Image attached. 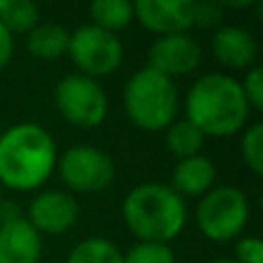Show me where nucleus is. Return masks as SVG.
I'll list each match as a JSON object with an SVG mask.
<instances>
[{
    "mask_svg": "<svg viewBox=\"0 0 263 263\" xmlns=\"http://www.w3.org/2000/svg\"><path fill=\"white\" fill-rule=\"evenodd\" d=\"M58 162L53 136L35 123H18L0 136V185L16 192L37 190Z\"/></svg>",
    "mask_w": 263,
    "mask_h": 263,
    "instance_id": "obj_1",
    "label": "nucleus"
},
{
    "mask_svg": "<svg viewBox=\"0 0 263 263\" xmlns=\"http://www.w3.org/2000/svg\"><path fill=\"white\" fill-rule=\"evenodd\" d=\"M187 120L203 136H233L245 127L250 104L240 83L227 74H205L187 95Z\"/></svg>",
    "mask_w": 263,
    "mask_h": 263,
    "instance_id": "obj_2",
    "label": "nucleus"
},
{
    "mask_svg": "<svg viewBox=\"0 0 263 263\" xmlns=\"http://www.w3.org/2000/svg\"><path fill=\"white\" fill-rule=\"evenodd\" d=\"M123 217L141 242L168 245L185 229L187 205L168 185L143 182L125 196Z\"/></svg>",
    "mask_w": 263,
    "mask_h": 263,
    "instance_id": "obj_3",
    "label": "nucleus"
},
{
    "mask_svg": "<svg viewBox=\"0 0 263 263\" xmlns=\"http://www.w3.org/2000/svg\"><path fill=\"white\" fill-rule=\"evenodd\" d=\"M125 111L136 127L162 132L173 125L178 111V90L168 77L143 67L125 86Z\"/></svg>",
    "mask_w": 263,
    "mask_h": 263,
    "instance_id": "obj_4",
    "label": "nucleus"
},
{
    "mask_svg": "<svg viewBox=\"0 0 263 263\" xmlns=\"http://www.w3.org/2000/svg\"><path fill=\"white\" fill-rule=\"evenodd\" d=\"M250 219V201L238 187H215L196 208V224L213 242L233 240L242 233Z\"/></svg>",
    "mask_w": 263,
    "mask_h": 263,
    "instance_id": "obj_5",
    "label": "nucleus"
},
{
    "mask_svg": "<svg viewBox=\"0 0 263 263\" xmlns=\"http://www.w3.org/2000/svg\"><path fill=\"white\" fill-rule=\"evenodd\" d=\"M67 53L72 63L79 67L83 77L100 79L109 77L111 72L120 67L123 63V44L114 32H106L102 28L92 26H81L69 35Z\"/></svg>",
    "mask_w": 263,
    "mask_h": 263,
    "instance_id": "obj_6",
    "label": "nucleus"
},
{
    "mask_svg": "<svg viewBox=\"0 0 263 263\" xmlns=\"http://www.w3.org/2000/svg\"><path fill=\"white\" fill-rule=\"evenodd\" d=\"M55 106L67 123L77 127H97L104 123L109 100L95 79L69 74L55 86Z\"/></svg>",
    "mask_w": 263,
    "mask_h": 263,
    "instance_id": "obj_7",
    "label": "nucleus"
},
{
    "mask_svg": "<svg viewBox=\"0 0 263 263\" xmlns=\"http://www.w3.org/2000/svg\"><path fill=\"white\" fill-rule=\"evenodd\" d=\"M60 176L74 192H104L114 182L116 166L106 153L95 145H72L60 157Z\"/></svg>",
    "mask_w": 263,
    "mask_h": 263,
    "instance_id": "obj_8",
    "label": "nucleus"
},
{
    "mask_svg": "<svg viewBox=\"0 0 263 263\" xmlns=\"http://www.w3.org/2000/svg\"><path fill=\"white\" fill-rule=\"evenodd\" d=\"M201 46L187 32L166 35L153 42L148 51V67L164 77H187L201 65Z\"/></svg>",
    "mask_w": 263,
    "mask_h": 263,
    "instance_id": "obj_9",
    "label": "nucleus"
},
{
    "mask_svg": "<svg viewBox=\"0 0 263 263\" xmlns=\"http://www.w3.org/2000/svg\"><path fill=\"white\" fill-rule=\"evenodd\" d=\"M134 16L157 35H180L192 28V0H139Z\"/></svg>",
    "mask_w": 263,
    "mask_h": 263,
    "instance_id": "obj_10",
    "label": "nucleus"
},
{
    "mask_svg": "<svg viewBox=\"0 0 263 263\" xmlns=\"http://www.w3.org/2000/svg\"><path fill=\"white\" fill-rule=\"evenodd\" d=\"M79 217V203L65 192H44L28 208V222L37 233H65Z\"/></svg>",
    "mask_w": 263,
    "mask_h": 263,
    "instance_id": "obj_11",
    "label": "nucleus"
},
{
    "mask_svg": "<svg viewBox=\"0 0 263 263\" xmlns=\"http://www.w3.org/2000/svg\"><path fill=\"white\" fill-rule=\"evenodd\" d=\"M42 238L23 217L0 222V263H37Z\"/></svg>",
    "mask_w": 263,
    "mask_h": 263,
    "instance_id": "obj_12",
    "label": "nucleus"
},
{
    "mask_svg": "<svg viewBox=\"0 0 263 263\" xmlns=\"http://www.w3.org/2000/svg\"><path fill=\"white\" fill-rule=\"evenodd\" d=\"M213 55L229 69H245L256 58V40L245 28H219L213 37Z\"/></svg>",
    "mask_w": 263,
    "mask_h": 263,
    "instance_id": "obj_13",
    "label": "nucleus"
},
{
    "mask_svg": "<svg viewBox=\"0 0 263 263\" xmlns=\"http://www.w3.org/2000/svg\"><path fill=\"white\" fill-rule=\"evenodd\" d=\"M215 176H217L215 164L203 155H194L176 164L168 187L178 196H201L213 190Z\"/></svg>",
    "mask_w": 263,
    "mask_h": 263,
    "instance_id": "obj_14",
    "label": "nucleus"
},
{
    "mask_svg": "<svg viewBox=\"0 0 263 263\" xmlns=\"http://www.w3.org/2000/svg\"><path fill=\"white\" fill-rule=\"evenodd\" d=\"M69 32L55 23H42L28 35V51L40 60H55L67 51Z\"/></svg>",
    "mask_w": 263,
    "mask_h": 263,
    "instance_id": "obj_15",
    "label": "nucleus"
},
{
    "mask_svg": "<svg viewBox=\"0 0 263 263\" xmlns=\"http://www.w3.org/2000/svg\"><path fill=\"white\" fill-rule=\"evenodd\" d=\"M88 12H90L92 26L116 35L118 30H123L125 26L132 23L134 5L127 3V0H95Z\"/></svg>",
    "mask_w": 263,
    "mask_h": 263,
    "instance_id": "obj_16",
    "label": "nucleus"
},
{
    "mask_svg": "<svg viewBox=\"0 0 263 263\" xmlns=\"http://www.w3.org/2000/svg\"><path fill=\"white\" fill-rule=\"evenodd\" d=\"M205 136L201 134V129L196 125H192L190 120H180V123H173L166 129V148L168 153H173L176 157L187 159L194 157L201 153L203 148Z\"/></svg>",
    "mask_w": 263,
    "mask_h": 263,
    "instance_id": "obj_17",
    "label": "nucleus"
},
{
    "mask_svg": "<svg viewBox=\"0 0 263 263\" xmlns=\"http://www.w3.org/2000/svg\"><path fill=\"white\" fill-rule=\"evenodd\" d=\"M67 263H125L120 250L106 238H86L67 256Z\"/></svg>",
    "mask_w": 263,
    "mask_h": 263,
    "instance_id": "obj_18",
    "label": "nucleus"
},
{
    "mask_svg": "<svg viewBox=\"0 0 263 263\" xmlns=\"http://www.w3.org/2000/svg\"><path fill=\"white\" fill-rule=\"evenodd\" d=\"M0 23L9 32H30L40 26V7L30 0H7Z\"/></svg>",
    "mask_w": 263,
    "mask_h": 263,
    "instance_id": "obj_19",
    "label": "nucleus"
},
{
    "mask_svg": "<svg viewBox=\"0 0 263 263\" xmlns=\"http://www.w3.org/2000/svg\"><path fill=\"white\" fill-rule=\"evenodd\" d=\"M240 153L245 164L252 168V173L261 176L263 173V125L256 123L242 134L240 141Z\"/></svg>",
    "mask_w": 263,
    "mask_h": 263,
    "instance_id": "obj_20",
    "label": "nucleus"
},
{
    "mask_svg": "<svg viewBox=\"0 0 263 263\" xmlns=\"http://www.w3.org/2000/svg\"><path fill=\"white\" fill-rule=\"evenodd\" d=\"M125 263H176V254L168 245L162 242H139L127 254H123Z\"/></svg>",
    "mask_w": 263,
    "mask_h": 263,
    "instance_id": "obj_21",
    "label": "nucleus"
},
{
    "mask_svg": "<svg viewBox=\"0 0 263 263\" xmlns=\"http://www.w3.org/2000/svg\"><path fill=\"white\" fill-rule=\"evenodd\" d=\"M224 7L215 0H199V3H192V26L199 28H215L222 21Z\"/></svg>",
    "mask_w": 263,
    "mask_h": 263,
    "instance_id": "obj_22",
    "label": "nucleus"
},
{
    "mask_svg": "<svg viewBox=\"0 0 263 263\" xmlns=\"http://www.w3.org/2000/svg\"><path fill=\"white\" fill-rule=\"evenodd\" d=\"M245 100L250 104V109H263V67H252L245 74V81L240 83Z\"/></svg>",
    "mask_w": 263,
    "mask_h": 263,
    "instance_id": "obj_23",
    "label": "nucleus"
},
{
    "mask_svg": "<svg viewBox=\"0 0 263 263\" xmlns=\"http://www.w3.org/2000/svg\"><path fill=\"white\" fill-rule=\"evenodd\" d=\"M236 263H263V242L256 236L240 238L236 245Z\"/></svg>",
    "mask_w": 263,
    "mask_h": 263,
    "instance_id": "obj_24",
    "label": "nucleus"
},
{
    "mask_svg": "<svg viewBox=\"0 0 263 263\" xmlns=\"http://www.w3.org/2000/svg\"><path fill=\"white\" fill-rule=\"evenodd\" d=\"M12 53H14V37H12V32L0 23V69L12 60Z\"/></svg>",
    "mask_w": 263,
    "mask_h": 263,
    "instance_id": "obj_25",
    "label": "nucleus"
},
{
    "mask_svg": "<svg viewBox=\"0 0 263 263\" xmlns=\"http://www.w3.org/2000/svg\"><path fill=\"white\" fill-rule=\"evenodd\" d=\"M5 7H7V0H0V16H3V12H5Z\"/></svg>",
    "mask_w": 263,
    "mask_h": 263,
    "instance_id": "obj_26",
    "label": "nucleus"
},
{
    "mask_svg": "<svg viewBox=\"0 0 263 263\" xmlns=\"http://www.w3.org/2000/svg\"><path fill=\"white\" fill-rule=\"evenodd\" d=\"M213 263H236L233 259H217V261H213Z\"/></svg>",
    "mask_w": 263,
    "mask_h": 263,
    "instance_id": "obj_27",
    "label": "nucleus"
},
{
    "mask_svg": "<svg viewBox=\"0 0 263 263\" xmlns=\"http://www.w3.org/2000/svg\"><path fill=\"white\" fill-rule=\"evenodd\" d=\"M0 190H3V185H0Z\"/></svg>",
    "mask_w": 263,
    "mask_h": 263,
    "instance_id": "obj_28",
    "label": "nucleus"
}]
</instances>
